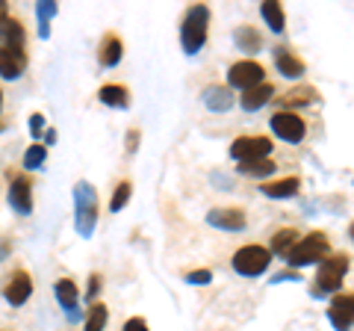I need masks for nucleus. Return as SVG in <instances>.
I'll return each instance as SVG.
<instances>
[{"instance_id": "nucleus-1", "label": "nucleus", "mask_w": 354, "mask_h": 331, "mask_svg": "<svg viewBox=\"0 0 354 331\" xmlns=\"http://www.w3.org/2000/svg\"><path fill=\"white\" fill-rule=\"evenodd\" d=\"M207 36H209V6L192 3L180 21V45L186 57H195L207 45Z\"/></svg>"}, {"instance_id": "nucleus-2", "label": "nucleus", "mask_w": 354, "mask_h": 331, "mask_svg": "<svg viewBox=\"0 0 354 331\" xmlns=\"http://www.w3.org/2000/svg\"><path fill=\"white\" fill-rule=\"evenodd\" d=\"M351 269V258L346 251H337V255H328L322 263H319L316 269V278H313V293L316 299H322V296H337L342 281H346V275Z\"/></svg>"}, {"instance_id": "nucleus-3", "label": "nucleus", "mask_w": 354, "mask_h": 331, "mask_svg": "<svg viewBox=\"0 0 354 331\" xmlns=\"http://www.w3.org/2000/svg\"><path fill=\"white\" fill-rule=\"evenodd\" d=\"M97 193L88 181H77L74 184V228L83 240H88L95 234V225H97Z\"/></svg>"}, {"instance_id": "nucleus-4", "label": "nucleus", "mask_w": 354, "mask_h": 331, "mask_svg": "<svg viewBox=\"0 0 354 331\" xmlns=\"http://www.w3.org/2000/svg\"><path fill=\"white\" fill-rule=\"evenodd\" d=\"M330 255V240L325 231H310L307 237H301L295 242V249L286 255V263L295 269L310 267V263H322Z\"/></svg>"}, {"instance_id": "nucleus-5", "label": "nucleus", "mask_w": 354, "mask_h": 331, "mask_svg": "<svg viewBox=\"0 0 354 331\" xmlns=\"http://www.w3.org/2000/svg\"><path fill=\"white\" fill-rule=\"evenodd\" d=\"M230 263H234V269L242 275V278H257V275H263L266 269H269L272 251L266 249V246H257V242H251V246H242Z\"/></svg>"}, {"instance_id": "nucleus-6", "label": "nucleus", "mask_w": 354, "mask_h": 331, "mask_svg": "<svg viewBox=\"0 0 354 331\" xmlns=\"http://www.w3.org/2000/svg\"><path fill=\"white\" fill-rule=\"evenodd\" d=\"M269 125H272V134L283 142H290V145H298V142L307 136V121L298 116L295 109H278Z\"/></svg>"}, {"instance_id": "nucleus-7", "label": "nucleus", "mask_w": 354, "mask_h": 331, "mask_svg": "<svg viewBox=\"0 0 354 331\" xmlns=\"http://www.w3.org/2000/svg\"><path fill=\"white\" fill-rule=\"evenodd\" d=\"M266 83V69L257 60H239L230 65L227 71V89H254V86Z\"/></svg>"}, {"instance_id": "nucleus-8", "label": "nucleus", "mask_w": 354, "mask_h": 331, "mask_svg": "<svg viewBox=\"0 0 354 331\" xmlns=\"http://www.w3.org/2000/svg\"><path fill=\"white\" fill-rule=\"evenodd\" d=\"M272 139L269 136H236L230 142V157L236 163H248V160H269L272 154Z\"/></svg>"}, {"instance_id": "nucleus-9", "label": "nucleus", "mask_w": 354, "mask_h": 331, "mask_svg": "<svg viewBox=\"0 0 354 331\" xmlns=\"http://www.w3.org/2000/svg\"><path fill=\"white\" fill-rule=\"evenodd\" d=\"M9 207L18 213V216H30L32 213V178L27 172H21L12 178V184H9Z\"/></svg>"}, {"instance_id": "nucleus-10", "label": "nucleus", "mask_w": 354, "mask_h": 331, "mask_svg": "<svg viewBox=\"0 0 354 331\" xmlns=\"http://www.w3.org/2000/svg\"><path fill=\"white\" fill-rule=\"evenodd\" d=\"M328 319L337 331H348L354 325V293H337L328 305Z\"/></svg>"}, {"instance_id": "nucleus-11", "label": "nucleus", "mask_w": 354, "mask_h": 331, "mask_svg": "<svg viewBox=\"0 0 354 331\" xmlns=\"http://www.w3.org/2000/svg\"><path fill=\"white\" fill-rule=\"evenodd\" d=\"M27 51L12 48V45H0V77L3 80H18L27 71Z\"/></svg>"}, {"instance_id": "nucleus-12", "label": "nucleus", "mask_w": 354, "mask_h": 331, "mask_svg": "<svg viewBox=\"0 0 354 331\" xmlns=\"http://www.w3.org/2000/svg\"><path fill=\"white\" fill-rule=\"evenodd\" d=\"M207 222L218 231H245L248 216H245V211H239V207H213V211L207 213Z\"/></svg>"}, {"instance_id": "nucleus-13", "label": "nucleus", "mask_w": 354, "mask_h": 331, "mask_svg": "<svg viewBox=\"0 0 354 331\" xmlns=\"http://www.w3.org/2000/svg\"><path fill=\"white\" fill-rule=\"evenodd\" d=\"M30 296H32V278H30V272H24V269L12 272V278H9L6 287H3V299L12 305V307H21V305L30 302Z\"/></svg>"}, {"instance_id": "nucleus-14", "label": "nucleus", "mask_w": 354, "mask_h": 331, "mask_svg": "<svg viewBox=\"0 0 354 331\" xmlns=\"http://www.w3.org/2000/svg\"><path fill=\"white\" fill-rule=\"evenodd\" d=\"M274 65H278V71H281L283 77H290V80H301L304 71H307L304 60L298 57L292 48H286V45L274 48Z\"/></svg>"}, {"instance_id": "nucleus-15", "label": "nucleus", "mask_w": 354, "mask_h": 331, "mask_svg": "<svg viewBox=\"0 0 354 331\" xmlns=\"http://www.w3.org/2000/svg\"><path fill=\"white\" fill-rule=\"evenodd\" d=\"M121 60H124V42H121L118 33H106L101 39V45H97V62L104 69H115Z\"/></svg>"}, {"instance_id": "nucleus-16", "label": "nucleus", "mask_w": 354, "mask_h": 331, "mask_svg": "<svg viewBox=\"0 0 354 331\" xmlns=\"http://www.w3.org/2000/svg\"><path fill=\"white\" fill-rule=\"evenodd\" d=\"M201 101H204L207 109H213V113H227V109L236 104V98H234V92H230L227 86L213 83V86H207V89L201 92Z\"/></svg>"}, {"instance_id": "nucleus-17", "label": "nucleus", "mask_w": 354, "mask_h": 331, "mask_svg": "<svg viewBox=\"0 0 354 331\" xmlns=\"http://www.w3.org/2000/svg\"><path fill=\"white\" fill-rule=\"evenodd\" d=\"M272 98H274V86L266 80V83H260V86H254V89H245V92H242L236 104L245 109V113H257V109H263L266 104L272 101Z\"/></svg>"}, {"instance_id": "nucleus-18", "label": "nucleus", "mask_w": 354, "mask_h": 331, "mask_svg": "<svg viewBox=\"0 0 354 331\" xmlns=\"http://www.w3.org/2000/svg\"><path fill=\"white\" fill-rule=\"evenodd\" d=\"M53 293H57V302L68 311V316H77V302H80V287L74 284V278H59L53 284Z\"/></svg>"}, {"instance_id": "nucleus-19", "label": "nucleus", "mask_w": 354, "mask_h": 331, "mask_svg": "<svg viewBox=\"0 0 354 331\" xmlns=\"http://www.w3.org/2000/svg\"><path fill=\"white\" fill-rule=\"evenodd\" d=\"M298 190H301V178H295V175L281 178V181H266L260 186V193L266 198H292V195H298Z\"/></svg>"}, {"instance_id": "nucleus-20", "label": "nucleus", "mask_w": 354, "mask_h": 331, "mask_svg": "<svg viewBox=\"0 0 354 331\" xmlns=\"http://www.w3.org/2000/svg\"><path fill=\"white\" fill-rule=\"evenodd\" d=\"M97 98H101V104L106 107H113V109H127L130 107V89L127 86H121V83H106L97 89Z\"/></svg>"}, {"instance_id": "nucleus-21", "label": "nucleus", "mask_w": 354, "mask_h": 331, "mask_svg": "<svg viewBox=\"0 0 354 331\" xmlns=\"http://www.w3.org/2000/svg\"><path fill=\"white\" fill-rule=\"evenodd\" d=\"M234 42H236V48L245 51V53H260V51H263V36H260V30L251 27V24L236 27V30H234Z\"/></svg>"}, {"instance_id": "nucleus-22", "label": "nucleus", "mask_w": 354, "mask_h": 331, "mask_svg": "<svg viewBox=\"0 0 354 331\" xmlns=\"http://www.w3.org/2000/svg\"><path fill=\"white\" fill-rule=\"evenodd\" d=\"M260 15L263 21L272 27V33H281L286 30V15H283V6L278 3V0H266V3H260Z\"/></svg>"}, {"instance_id": "nucleus-23", "label": "nucleus", "mask_w": 354, "mask_h": 331, "mask_svg": "<svg viewBox=\"0 0 354 331\" xmlns=\"http://www.w3.org/2000/svg\"><path fill=\"white\" fill-rule=\"evenodd\" d=\"M298 240H301V237H298V231H295V228H281L278 234L272 237V249H269V251L286 260V255H290V251L295 249V242H298Z\"/></svg>"}, {"instance_id": "nucleus-24", "label": "nucleus", "mask_w": 354, "mask_h": 331, "mask_svg": "<svg viewBox=\"0 0 354 331\" xmlns=\"http://www.w3.org/2000/svg\"><path fill=\"white\" fill-rule=\"evenodd\" d=\"M319 98V92L313 89V86H295V89H290L283 98H278V101L283 104V107H307V104H313Z\"/></svg>"}, {"instance_id": "nucleus-25", "label": "nucleus", "mask_w": 354, "mask_h": 331, "mask_svg": "<svg viewBox=\"0 0 354 331\" xmlns=\"http://www.w3.org/2000/svg\"><path fill=\"white\" fill-rule=\"evenodd\" d=\"M274 160H248V163H239V175H245V178H269L274 175Z\"/></svg>"}, {"instance_id": "nucleus-26", "label": "nucleus", "mask_w": 354, "mask_h": 331, "mask_svg": "<svg viewBox=\"0 0 354 331\" xmlns=\"http://www.w3.org/2000/svg\"><path fill=\"white\" fill-rule=\"evenodd\" d=\"M106 319H109V307L104 302H95L86 314V328L83 331H104L106 328Z\"/></svg>"}, {"instance_id": "nucleus-27", "label": "nucleus", "mask_w": 354, "mask_h": 331, "mask_svg": "<svg viewBox=\"0 0 354 331\" xmlns=\"http://www.w3.org/2000/svg\"><path fill=\"white\" fill-rule=\"evenodd\" d=\"M59 12L57 3H50V0H41V3H36V15H39V36L48 39L50 36V18Z\"/></svg>"}, {"instance_id": "nucleus-28", "label": "nucleus", "mask_w": 354, "mask_h": 331, "mask_svg": "<svg viewBox=\"0 0 354 331\" xmlns=\"http://www.w3.org/2000/svg\"><path fill=\"white\" fill-rule=\"evenodd\" d=\"M44 160H48V148H44V142H32V145L27 148V154H24V169H27V175L41 169Z\"/></svg>"}, {"instance_id": "nucleus-29", "label": "nucleus", "mask_w": 354, "mask_h": 331, "mask_svg": "<svg viewBox=\"0 0 354 331\" xmlns=\"http://www.w3.org/2000/svg\"><path fill=\"white\" fill-rule=\"evenodd\" d=\"M130 195H133V184H130V181H121L115 190H113V198H109V211H113V213H121V211L127 207Z\"/></svg>"}, {"instance_id": "nucleus-30", "label": "nucleus", "mask_w": 354, "mask_h": 331, "mask_svg": "<svg viewBox=\"0 0 354 331\" xmlns=\"http://www.w3.org/2000/svg\"><path fill=\"white\" fill-rule=\"evenodd\" d=\"M12 24H15V18H12V12H9V3L0 0V42H3V45H6L9 33H12Z\"/></svg>"}, {"instance_id": "nucleus-31", "label": "nucleus", "mask_w": 354, "mask_h": 331, "mask_svg": "<svg viewBox=\"0 0 354 331\" xmlns=\"http://www.w3.org/2000/svg\"><path fill=\"white\" fill-rule=\"evenodd\" d=\"M97 293H101V275L92 272V275H88V287H86V299H88V302H95V299H97Z\"/></svg>"}, {"instance_id": "nucleus-32", "label": "nucleus", "mask_w": 354, "mask_h": 331, "mask_svg": "<svg viewBox=\"0 0 354 331\" xmlns=\"http://www.w3.org/2000/svg\"><path fill=\"white\" fill-rule=\"evenodd\" d=\"M186 281H189V284H209V281H213V272H209V269L186 272Z\"/></svg>"}, {"instance_id": "nucleus-33", "label": "nucleus", "mask_w": 354, "mask_h": 331, "mask_svg": "<svg viewBox=\"0 0 354 331\" xmlns=\"http://www.w3.org/2000/svg\"><path fill=\"white\" fill-rule=\"evenodd\" d=\"M30 134H32V139L39 142V136L44 134V116L41 113H32L30 116Z\"/></svg>"}, {"instance_id": "nucleus-34", "label": "nucleus", "mask_w": 354, "mask_h": 331, "mask_svg": "<svg viewBox=\"0 0 354 331\" xmlns=\"http://www.w3.org/2000/svg\"><path fill=\"white\" fill-rule=\"evenodd\" d=\"M121 331H151V328H148V323H145V319H142V316H130Z\"/></svg>"}, {"instance_id": "nucleus-35", "label": "nucleus", "mask_w": 354, "mask_h": 331, "mask_svg": "<svg viewBox=\"0 0 354 331\" xmlns=\"http://www.w3.org/2000/svg\"><path fill=\"white\" fill-rule=\"evenodd\" d=\"M136 142H139V130H130V134H127V151H130V154L139 148Z\"/></svg>"}, {"instance_id": "nucleus-36", "label": "nucleus", "mask_w": 354, "mask_h": 331, "mask_svg": "<svg viewBox=\"0 0 354 331\" xmlns=\"http://www.w3.org/2000/svg\"><path fill=\"white\" fill-rule=\"evenodd\" d=\"M53 142H57V130H44V148L53 145Z\"/></svg>"}, {"instance_id": "nucleus-37", "label": "nucleus", "mask_w": 354, "mask_h": 331, "mask_svg": "<svg viewBox=\"0 0 354 331\" xmlns=\"http://www.w3.org/2000/svg\"><path fill=\"white\" fill-rule=\"evenodd\" d=\"M348 237H351V240H354V222H351V228H348Z\"/></svg>"}, {"instance_id": "nucleus-38", "label": "nucleus", "mask_w": 354, "mask_h": 331, "mask_svg": "<svg viewBox=\"0 0 354 331\" xmlns=\"http://www.w3.org/2000/svg\"><path fill=\"white\" fill-rule=\"evenodd\" d=\"M0 109H3V89H0Z\"/></svg>"}, {"instance_id": "nucleus-39", "label": "nucleus", "mask_w": 354, "mask_h": 331, "mask_svg": "<svg viewBox=\"0 0 354 331\" xmlns=\"http://www.w3.org/2000/svg\"><path fill=\"white\" fill-rule=\"evenodd\" d=\"M3 130H6V125H3V121H0V134H3Z\"/></svg>"}, {"instance_id": "nucleus-40", "label": "nucleus", "mask_w": 354, "mask_h": 331, "mask_svg": "<svg viewBox=\"0 0 354 331\" xmlns=\"http://www.w3.org/2000/svg\"><path fill=\"white\" fill-rule=\"evenodd\" d=\"M0 331H9V328H0Z\"/></svg>"}]
</instances>
